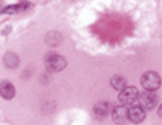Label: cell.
Returning a JSON list of instances; mask_svg holds the SVG:
<instances>
[{"label":"cell","instance_id":"obj_9","mask_svg":"<svg viewBox=\"0 0 162 125\" xmlns=\"http://www.w3.org/2000/svg\"><path fill=\"white\" fill-rule=\"evenodd\" d=\"M45 42H46V45H49V46H58V45H61V42H63V36H61V33L57 31V30L48 31L46 36H45Z\"/></svg>","mask_w":162,"mask_h":125},{"label":"cell","instance_id":"obj_3","mask_svg":"<svg viewBox=\"0 0 162 125\" xmlns=\"http://www.w3.org/2000/svg\"><path fill=\"white\" fill-rule=\"evenodd\" d=\"M138 97H140V93L135 87H126L125 89H122L119 93V97L118 100L121 104L124 106H134L135 103L138 101Z\"/></svg>","mask_w":162,"mask_h":125},{"label":"cell","instance_id":"obj_8","mask_svg":"<svg viewBox=\"0 0 162 125\" xmlns=\"http://www.w3.org/2000/svg\"><path fill=\"white\" fill-rule=\"evenodd\" d=\"M112 104L107 103V101H100V103H97L95 106H94V115L97 118H106L109 113H112Z\"/></svg>","mask_w":162,"mask_h":125},{"label":"cell","instance_id":"obj_4","mask_svg":"<svg viewBox=\"0 0 162 125\" xmlns=\"http://www.w3.org/2000/svg\"><path fill=\"white\" fill-rule=\"evenodd\" d=\"M138 103L143 109H155L158 104V95L155 94V91H144L143 94H140L138 97Z\"/></svg>","mask_w":162,"mask_h":125},{"label":"cell","instance_id":"obj_5","mask_svg":"<svg viewBox=\"0 0 162 125\" xmlns=\"http://www.w3.org/2000/svg\"><path fill=\"white\" fill-rule=\"evenodd\" d=\"M112 119H113V122H115L116 125H125V124L129 121L126 106L121 104V106L113 107V110H112Z\"/></svg>","mask_w":162,"mask_h":125},{"label":"cell","instance_id":"obj_11","mask_svg":"<svg viewBox=\"0 0 162 125\" xmlns=\"http://www.w3.org/2000/svg\"><path fill=\"white\" fill-rule=\"evenodd\" d=\"M3 64L8 69H15L19 64V58H18V55L15 54V52H6L5 57H3Z\"/></svg>","mask_w":162,"mask_h":125},{"label":"cell","instance_id":"obj_6","mask_svg":"<svg viewBox=\"0 0 162 125\" xmlns=\"http://www.w3.org/2000/svg\"><path fill=\"white\" fill-rule=\"evenodd\" d=\"M128 118H129V121H131V122L140 124V122L144 121L146 112H144V109L141 107L140 104H134V106H131L128 109Z\"/></svg>","mask_w":162,"mask_h":125},{"label":"cell","instance_id":"obj_10","mask_svg":"<svg viewBox=\"0 0 162 125\" xmlns=\"http://www.w3.org/2000/svg\"><path fill=\"white\" fill-rule=\"evenodd\" d=\"M28 8H30V3H27V2H22L18 5H9L2 9V14H18V12L27 11Z\"/></svg>","mask_w":162,"mask_h":125},{"label":"cell","instance_id":"obj_12","mask_svg":"<svg viewBox=\"0 0 162 125\" xmlns=\"http://www.w3.org/2000/svg\"><path fill=\"white\" fill-rule=\"evenodd\" d=\"M110 85H112V88L116 89V91H121L126 88V79L121 75H115L112 79H110Z\"/></svg>","mask_w":162,"mask_h":125},{"label":"cell","instance_id":"obj_7","mask_svg":"<svg viewBox=\"0 0 162 125\" xmlns=\"http://www.w3.org/2000/svg\"><path fill=\"white\" fill-rule=\"evenodd\" d=\"M15 87L14 83L9 82V81H3L0 82V95H2L5 100H12L15 97Z\"/></svg>","mask_w":162,"mask_h":125},{"label":"cell","instance_id":"obj_2","mask_svg":"<svg viewBox=\"0 0 162 125\" xmlns=\"http://www.w3.org/2000/svg\"><path fill=\"white\" fill-rule=\"evenodd\" d=\"M67 61L63 55L58 54H48L45 57V67H46L48 71H52V73H57V71H61L63 69H66Z\"/></svg>","mask_w":162,"mask_h":125},{"label":"cell","instance_id":"obj_1","mask_svg":"<svg viewBox=\"0 0 162 125\" xmlns=\"http://www.w3.org/2000/svg\"><path fill=\"white\" fill-rule=\"evenodd\" d=\"M141 85H143V88L146 91H156L161 88L162 85V79L159 76V73H156V71H146V73H143V76H141L140 79Z\"/></svg>","mask_w":162,"mask_h":125},{"label":"cell","instance_id":"obj_13","mask_svg":"<svg viewBox=\"0 0 162 125\" xmlns=\"http://www.w3.org/2000/svg\"><path fill=\"white\" fill-rule=\"evenodd\" d=\"M158 116H159V118H162V104L158 107Z\"/></svg>","mask_w":162,"mask_h":125}]
</instances>
